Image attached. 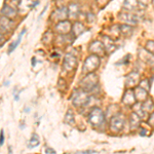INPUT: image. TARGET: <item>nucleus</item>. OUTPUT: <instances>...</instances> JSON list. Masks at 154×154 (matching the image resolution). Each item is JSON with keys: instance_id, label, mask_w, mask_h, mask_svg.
<instances>
[{"instance_id": "obj_34", "label": "nucleus", "mask_w": 154, "mask_h": 154, "mask_svg": "<svg viewBox=\"0 0 154 154\" xmlns=\"http://www.w3.org/2000/svg\"><path fill=\"white\" fill-rule=\"evenodd\" d=\"M4 143V131L3 130H1L0 131V146H2Z\"/></svg>"}, {"instance_id": "obj_24", "label": "nucleus", "mask_w": 154, "mask_h": 154, "mask_svg": "<svg viewBox=\"0 0 154 154\" xmlns=\"http://www.w3.org/2000/svg\"><path fill=\"white\" fill-rule=\"evenodd\" d=\"M25 32H26V29H24L23 31L21 32V34H20V35H19V38L17 39L16 41H14V42H12V43L11 44V45H9V48H8V54L12 53V51H14V49H16V48H17V46H18L19 44L21 43L22 37H23V34L25 33Z\"/></svg>"}, {"instance_id": "obj_19", "label": "nucleus", "mask_w": 154, "mask_h": 154, "mask_svg": "<svg viewBox=\"0 0 154 154\" xmlns=\"http://www.w3.org/2000/svg\"><path fill=\"white\" fill-rule=\"evenodd\" d=\"M141 121L142 119L140 118V116L138 114H136L135 112L131 113L130 116V126H131V131H137L140 128Z\"/></svg>"}, {"instance_id": "obj_37", "label": "nucleus", "mask_w": 154, "mask_h": 154, "mask_svg": "<svg viewBox=\"0 0 154 154\" xmlns=\"http://www.w3.org/2000/svg\"><path fill=\"white\" fill-rule=\"evenodd\" d=\"M151 121V126H153V112L151 113V116H149V122Z\"/></svg>"}, {"instance_id": "obj_13", "label": "nucleus", "mask_w": 154, "mask_h": 154, "mask_svg": "<svg viewBox=\"0 0 154 154\" xmlns=\"http://www.w3.org/2000/svg\"><path fill=\"white\" fill-rule=\"evenodd\" d=\"M51 19L56 22H62L68 20V12H67V6L60 7V8L56 9L53 14H51Z\"/></svg>"}, {"instance_id": "obj_35", "label": "nucleus", "mask_w": 154, "mask_h": 154, "mask_svg": "<svg viewBox=\"0 0 154 154\" xmlns=\"http://www.w3.org/2000/svg\"><path fill=\"white\" fill-rule=\"evenodd\" d=\"M46 153H48V154H56V151H54V149H51V148H48V149H46Z\"/></svg>"}, {"instance_id": "obj_6", "label": "nucleus", "mask_w": 154, "mask_h": 154, "mask_svg": "<svg viewBox=\"0 0 154 154\" xmlns=\"http://www.w3.org/2000/svg\"><path fill=\"white\" fill-rule=\"evenodd\" d=\"M77 65H78V59H77L73 54H71V53L67 54L63 61L64 71L68 72V73H71V72L75 71V69L77 68Z\"/></svg>"}, {"instance_id": "obj_2", "label": "nucleus", "mask_w": 154, "mask_h": 154, "mask_svg": "<svg viewBox=\"0 0 154 154\" xmlns=\"http://www.w3.org/2000/svg\"><path fill=\"white\" fill-rule=\"evenodd\" d=\"M105 114L98 107L91 109V111L88 114V121L94 128H101L105 122Z\"/></svg>"}, {"instance_id": "obj_26", "label": "nucleus", "mask_w": 154, "mask_h": 154, "mask_svg": "<svg viewBox=\"0 0 154 154\" xmlns=\"http://www.w3.org/2000/svg\"><path fill=\"white\" fill-rule=\"evenodd\" d=\"M142 105V108L145 112H151L152 113L153 111V103H152V100H146L144 101L143 103H141Z\"/></svg>"}, {"instance_id": "obj_21", "label": "nucleus", "mask_w": 154, "mask_h": 154, "mask_svg": "<svg viewBox=\"0 0 154 154\" xmlns=\"http://www.w3.org/2000/svg\"><path fill=\"white\" fill-rule=\"evenodd\" d=\"M119 32H120L122 35L130 37L134 32V28L130 25H126V24H122L119 28Z\"/></svg>"}, {"instance_id": "obj_29", "label": "nucleus", "mask_w": 154, "mask_h": 154, "mask_svg": "<svg viewBox=\"0 0 154 154\" xmlns=\"http://www.w3.org/2000/svg\"><path fill=\"white\" fill-rule=\"evenodd\" d=\"M58 88L61 91H65L67 89V82L65 79L63 78H60L59 81H58Z\"/></svg>"}, {"instance_id": "obj_30", "label": "nucleus", "mask_w": 154, "mask_h": 154, "mask_svg": "<svg viewBox=\"0 0 154 154\" xmlns=\"http://www.w3.org/2000/svg\"><path fill=\"white\" fill-rule=\"evenodd\" d=\"M145 49H146L147 51H149V53L153 54V41H152V40L147 42V45H146Z\"/></svg>"}, {"instance_id": "obj_36", "label": "nucleus", "mask_w": 154, "mask_h": 154, "mask_svg": "<svg viewBox=\"0 0 154 154\" xmlns=\"http://www.w3.org/2000/svg\"><path fill=\"white\" fill-rule=\"evenodd\" d=\"M93 153H96V151H84V152H79L76 154H93Z\"/></svg>"}, {"instance_id": "obj_20", "label": "nucleus", "mask_w": 154, "mask_h": 154, "mask_svg": "<svg viewBox=\"0 0 154 154\" xmlns=\"http://www.w3.org/2000/svg\"><path fill=\"white\" fill-rule=\"evenodd\" d=\"M123 7L126 9V11H134L139 7V3L137 0H125Z\"/></svg>"}, {"instance_id": "obj_18", "label": "nucleus", "mask_w": 154, "mask_h": 154, "mask_svg": "<svg viewBox=\"0 0 154 154\" xmlns=\"http://www.w3.org/2000/svg\"><path fill=\"white\" fill-rule=\"evenodd\" d=\"M86 31V27L84 26V24L80 23V22H75L71 27V32L73 34L74 38H77L78 36H80L81 34H83Z\"/></svg>"}, {"instance_id": "obj_10", "label": "nucleus", "mask_w": 154, "mask_h": 154, "mask_svg": "<svg viewBox=\"0 0 154 154\" xmlns=\"http://www.w3.org/2000/svg\"><path fill=\"white\" fill-rule=\"evenodd\" d=\"M71 22L68 21V20H65V21L58 22L56 27H54V30H56V32H58L60 35H66V34H69L71 32Z\"/></svg>"}, {"instance_id": "obj_27", "label": "nucleus", "mask_w": 154, "mask_h": 154, "mask_svg": "<svg viewBox=\"0 0 154 154\" xmlns=\"http://www.w3.org/2000/svg\"><path fill=\"white\" fill-rule=\"evenodd\" d=\"M65 122L68 123V125H74L75 123V119H74V113L71 109H69L68 112L66 113V116H65Z\"/></svg>"}, {"instance_id": "obj_22", "label": "nucleus", "mask_w": 154, "mask_h": 154, "mask_svg": "<svg viewBox=\"0 0 154 154\" xmlns=\"http://www.w3.org/2000/svg\"><path fill=\"white\" fill-rule=\"evenodd\" d=\"M139 56H140V58L142 59L143 62H148V63H152L153 61V54L149 53L147 51L146 49H143L142 51H141L140 54H139Z\"/></svg>"}, {"instance_id": "obj_3", "label": "nucleus", "mask_w": 154, "mask_h": 154, "mask_svg": "<svg viewBox=\"0 0 154 154\" xmlns=\"http://www.w3.org/2000/svg\"><path fill=\"white\" fill-rule=\"evenodd\" d=\"M101 65V58L97 54H89L88 58L85 59L82 67L83 73H91V72L96 71L97 69Z\"/></svg>"}, {"instance_id": "obj_15", "label": "nucleus", "mask_w": 154, "mask_h": 154, "mask_svg": "<svg viewBox=\"0 0 154 154\" xmlns=\"http://www.w3.org/2000/svg\"><path fill=\"white\" fill-rule=\"evenodd\" d=\"M67 12H68V19L76 20L78 19L79 14H80V7L76 2H71L67 6Z\"/></svg>"}, {"instance_id": "obj_31", "label": "nucleus", "mask_w": 154, "mask_h": 154, "mask_svg": "<svg viewBox=\"0 0 154 154\" xmlns=\"http://www.w3.org/2000/svg\"><path fill=\"white\" fill-rule=\"evenodd\" d=\"M137 1H138L139 5H143L144 7H145V6L149 5V4L152 2V0H137Z\"/></svg>"}, {"instance_id": "obj_16", "label": "nucleus", "mask_w": 154, "mask_h": 154, "mask_svg": "<svg viewBox=\"0 0 154 154\" xmlns=\"http://www.w3.org/2000/svg\"><path fill=\"white\" fill-rule=\"evenodd\" d=\"M134 95H135L136 101H138L139 103H143L144 101H146L148 99V91H145L144 88H140V86H136L134 88Z\"/></svg>"}, {"instance_id": "obj_8", "label": "nucleus", "mask_w": 154, "mask_h": 154, "mask_svg": "<svg viewBox=\"0 0 154 154\" xmlns=\"http://www.w3.org/2000/svg\"><path fill=\"white\" fill-rule=\"evenodd\" d=\"M1 16L5 17L7 19H11V20H14L19 16V11L16 7L11 6V4L8 3H4L3 7L1 8V11H0Z\"/></svg>"}, {"instance_id": "obj_5", "label": "nucleus", "mask_w": 154, "mask_h": 154, "mask_svg": "<svg viewBox=\"0 0 154 154\" xmlns=\"http://www.w3.org/2000/svg\"><path fill=\"white\" fill-rule=\"evenodd\" d=\"M72 103L76 107H82L85 104H88L89 101V95L88 91H83V89H76L74 91L73 95H72Z\"/></svg>"}, {"instance_id": "obj_32", "label": "nucleus", "mask_w": 154, "mask_h": 154, "mask_svg": "<svg viewBox=\"0 0 154 154\" xmlns=\"http://www.w3.org/2000/svg\"><path fill=\"white\" fill-rule=\"evenodd\" d=\"M96 2L99 4V6L104 7L107 5V3L109 2V0H96Z\"/></svg>"}, {"instance_id": "obj_23", "label": "nucleus", "mask_w": 154, "mask_h": 154, "mask_svg": "<svg viewBox=\"0 0 154 154\" xmlns=\"http://www.w3.org/2000/svg\"><path fill=\"white\" fill-rule=\"evenodd\" d=\"M53 39H54V33L51 30H48V31L43 34V36H42V42H43L44 44H46V45L51 44Z\"/></svg>"}, {"instance_id": "obj_9", "label": "nucleus", "mask_w": 154, "mask_h": 154, "mask_svg": "<svg viewBox=\"0 0 154 154\" xmlns=\"http://www.w3.org/2000/svg\"><path fill=\"white\" fill-rule=\"evenodd\" d=\"M88 51L91 54H97V56H104L105 54V48L101 40H94L91 42L88 46Z\"/></svg>"}, {"instance_id": "obj_14", "label": "nucleus", "mask_w": 154, "mask_h": 154, "mask_svg": "<svg viewBox=\"0 0 154 154\" xmlns=\"http://www.w3.org/2000/svg\"><path fill=\"white\" fill-rule=\"evenodd\" d=\"M139 82H140V74L138 72L133 71L125 76V85L128 88H136Z\"/></svg>"}, {"instance_id": "obj_33", "label": "nucleus", "mask_w": 154, "mask_h": 154, "mask_svg": "<svg viewBox=\"0 0 154 154\" xmlns=\"http://www.w3.org/2000/svg\"><path fill=\"white\" fill-rule=\"evenodd\" d=\"M5 42H6V38H5V36H4V34L0 33V46L3 45Z\"/></svg>"}, {"instance_id": "obj_25", "label": "nucleus", "mask_w": 154, "mask_h": 154, "mask_svg": "<svg viewBox=\"0 0 154 154\" xmlns=\"http://www.w3.org/2000/svg\"><path fill=\"white\" fill-rule=\"evenodd\" d=\"M40 144V140H39V137L37 136V134H33L30 139L29 143H28V147L29 148H35Z\"/></svg>"}, {"instance_id": "obj_28", "label": "nucleus", "mask_w": 154, "mask_h": 154, "mask_svg": "<svg viewBox=\"0 0 154 154\" xmlns=\"http://www.w3.org/2000/svg\"><path fill=\"white\" fill-rule=\"evenodd\" d=\"M152 81H153V79L151 80V82H150V80H148V79H143V80H141L140 81V88H144L145 91H149V89L151 88V85H152Z\"/></svg>"}, {"instance_id": "obj_4", "label": "nucleus", "mask_w": 154, "mask_h": 154, "mask_svg": "<svg viewBox=\"0 0 154 154\" xmlns=\"http://www.w3.org/2000/svg\"><path fill=\"white\" fill-rule=\"evenodd\" d=\"M125 121H126V118L123 114L121 113H117L115 114L114 116L110 118V130L112 133H115L117 134L119 131H121L125 128Z\"/></svg>"}, {"instance_id": "obj_11", "label": "nucleus", "mask_w": 154, "mask_h": 154, "mask_svg": "<svg viewBox=\"0 0 154 154\" xmlns=\"http://www.w3.org/2000/svg\"><path fill=\"white\" fill-rule=\"evenodd\" d=\"M118 17L119 20H121L126 25H130V26H131V25H137V23H138V17L131 11H121Z\"/></svg>"}, {"instance_id": "obj_1", "label": "nucleus", "mask_w": 154, "mask_h": 154, "mask_svg": "<svg viewBox=\"0 0 154 154\" xmlns=\"http://www.w3.org/2000/svg\"><path fill=\"white\" fill-rule=\"evenodd\" d=\"M98 84H99L98 75H96L94 72L88 73L82 79H81L80 82H79L80 88L88 91H88H93L96 88H98Z\"/></svg>"}, {"instance_id": "obj_12", "label": "nucleus", "mask_w": 154, "mask_h": 154, "mask_svg": "<svg viewBox=\"0 0 154 154\" xmlns=\"http://www.w3.org/2000/svg\"><path fill=\"white\" fill-rule=\"evenodd\" d=\"M101 41L104 45V48H105V53L107 54H112L113 51L117 48V45L115 44V41H114L112 38H110L108 35L102 36Z\"/></svg>"}, {"instance_id": "obj_7", "label": "nucleus", "mask_w": 154, "mask_h": 154, "mask_svg": "<svg viewBox=\"0 0 154 154\" xmlns=\"http://www.w3.org/2000/svg\"><path fill=\"white\" fill-rule=\"evenodd\" d=\"M14 27H16V22L14 20L7 19L0 14V33H9L14 29Z\"/></svg>"}, {"instance_id": "obj_17", "label": "nucleus", "mask_w": 154, "mask_h": 154, "mask_svg": "<svg viewBox=\"0 0 154 154\" xmlns=\"http://www.w3.org/2000/svg\"><path fill=\"white\" fill-rule=\"evenodd\" d=\"M121 102H122V103L126 106H133L134 104L137 103L133 89L131 88L126 89L125 95H123V97H122V100H121Z\"/></svg>"}]
</instances>
